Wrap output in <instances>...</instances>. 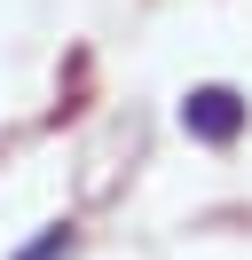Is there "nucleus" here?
I'll list each match as a JSON object with an SVG mask.
<instances>
[{
	"label": "nucleus",
	"instance_id": "nucleus-1",
	"mask_svg": "<svg viewBox=\"0 0 252 260\" xmlns=\"http://www.w3.org/2000/svg\"><path fill=\"white\" fill-rule=\"evenodd\" d=\"M181 126L197 134V142H236V134H244V103H236L229 87H189L181 95Z\"/></svg>",
	"mask_w": 252,
	"mask_h": 260
},
{
	"label": "nucleus",
	"instance_id": "nucleus-2",
	"mask_svg": "<svg viewBox=\"0 0 252 260\" xmlns=\"http://www.w3.org/2000/svg\"><path fill=\"white\" fill-rule=\"evenodd\" d=\"M71 244H79V237H71V221H55L47 237H32V244H24L16 260H71Z\"/></svg>",
	"mask_w": 252,
	"mask_h": 260
}]
</instances>
